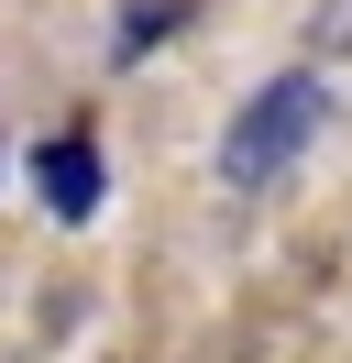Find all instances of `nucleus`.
I'll return each instance as SVG.
<instances>
[{"mask_svg":"<svg viewBox=\"0 0 352 363\" xmlns=\"http://www.w3.org/2000/svg\"><path fill=\"white\" fill-rule=\"evenodd\" d=\"M319 121H330V77H308V67L264 77V89L231 111V133H220V177L231 187H275L286 165L319 143Z\"/></svg>","mask_w":352,"mask_h":363,"instance_id":"f257e3e1","label":"nucleus"},{"mask_svg":"<svg viewBox=\"0 0 352 363\" xmlns=\"http://www.w3.org/2000/svg\"><path fill=\"white\" fill-rule=\"evenodd\" d=\"M33 187H44V209H55V220H99V199H110L99 133H88V121H66L55 143H33Z\"/></svg>","mask_w":352,"mask_h":363,"instance_id":"f03ea898","label":"nucleus"}]
</instances>
